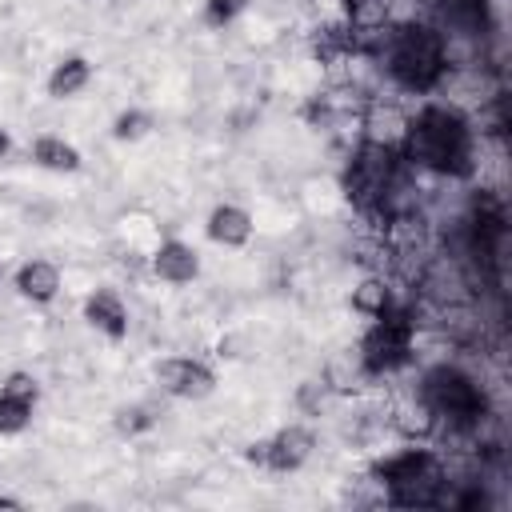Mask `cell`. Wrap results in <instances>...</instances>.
I'll use <instances>...</instances> for the list:
<instances>
[{
	"label": "cell",
	"mask_w": 512,
	"mask_h": 512,
	"mask_svg": "<svg viewBox=\"0 0 512 512\" xmlns=\"http://www.w3.org/2000/svg\"><path fill=\"white\" fill-rule=\"evenodd\" d=\"M208 240L220 244V248H244L252 240V216L240 208V204H216L208 212V224H204Z\"/></svg>",
	"instance_id": "cell-12"
},
{
	"label": "cell",
	"mask_w": 512,
	"mask_h": 512,
	"mask_svg": "<svg viewBox=\"0 0 512 512\" xmlns=\"http://www.w3.org/2000/svg\"><path fill=\"white\" fill-rule=\"evenodd\" d=\"M396 428L404 432V436H416V440H424V436H432L440 424H436V416H432V408L420 400V392L412 396V400H404L400 408H396Z\"/></svg>",
	"instance_id": "cell-17"
},
{
	"label": "cell",
	"mask_w": 512,
	"mask_h": 512,
	"mask_svg": "<svg viewBox=\"0 0 512 512\" xmlns=\"http://www.w3.org/2000/svg\"><path fill=\"white\" fill-rule=\"evenodd\" d=\"M148 128H152V116L144 108H124L112 120V136L116 140H140V136H148Z\"/></svg>",
	"instance_id": "cell-21"
},
{
	"label": "cell",
	"mask_w": 512,
	"mask_h": 512,
	"mask_svg": "<svg viewBox=\"0 0 512 512\" xmlns=\"http://www.w3.org/2000/svg\"><path fill=\"white\" fill-rule=\"evenodd\" d=\"M112 424H116L120 436H140V432H148L156 424V416H152L148 404H120L116 416H112Z\"/></svg>",
	"instance_id": "cell-20"
},
{
	"label": "cell",
	"mask_w": 512,
	"mask_h": 512,
	"mask_svg": "<svg viewBox=\"0 0 512 512\" xmlns=\"http://www.w3.org/2000/svg\"><path fill=\"white\" fill-rule=\"evenodd\" d=\"M404 156L392 148V144H380V140H360L348 168H344V196L368 212V216H384V200H388V188L400 172Z\"/></svg>",
	"instance_id": "cell-5"
},
{
	"label": "cell",
	"mask_w": 512,
	"mask_h": 512,
	"mask_svg": "<svg viewBox=\"0 0 512 512\" xmlns=\"http://www.w3.org/2000/svg\"><path fill=\"white\" fill-rule=\"evenodd\" d=\"M32 160L40 168H48V172H76L80 168L76 144H68L64 136H52V132H44V136L32 140Z\"/></svg>",
	"instance_id": "cell-15"
},
{
	"label": "cell",
	"mask_w": 512,
	"mask_h": 512,
	"mask_svg": "<svg viewBox=\"0 0 512 512\" xmlns=\"http://www.w3.org/2000/svg\"><path fill=\"white\" fill-rule=\"evenodd\" d=\"M152 272L164 280V284H192L200 276V256L192 244L184 240H160L152 248Z\"/></svg>",
	"instance_id": "cell-11"
},
{
	"label": "cell",
	"mask_w": 512,
	"mask_h": 512,
	"mask_svg": "<svg viewBox=\"0 0 512 512\" xmlns=\"http://www.w3.org/2000/svg\"><path fill=\"white\" fill-rule=\"evenodd\" d=\"M40 400V384L28 372H8V380L0 384V436H16L32 424Z\"/></svg>",
	"instance_id": "cell-9"
},
{
	"label": "cell",
	"mask_w": 512,
	"mask_h": 512,
	"mask_svg": "<svg viewBox=\"0 0 512 512\" xmlns=\"http://www.w3.org/2000/svg\"><path fill=\"white\" fill-rule=\"evenodd\" d=\"M372 476L384 484V504L392 508H436L448 484V472L432 448H400L376 460Z\"/></svg>",
	"instance_id": "cell-3"
},
{
	"label": "cell",
	"mask_w": 512,
	"mask_h": 512,
	"mask_svg": "<svg viewBox=\"0 0 512 512\" xmlns=\"http://www.w3.org/2000/svg\"><path fill=\"white\" fill-rule=\"evenodd\" d=\"M396 300H392V288H388V280L384 276H364L356 288H352V312H360V316H368V320H376L384 308H392Z\"/></svg>",
	"instance_id": "cell-16"
},
{
	"label": "cell",
	"mask_w": 512,
	"mask_h": 512,
	"mask_svg": "<svg viewBox=\"0 0 512 512\" xmlns=\"http://www.w3.org/2000/svg\"><path fill=\"white\" fill-rule=\"evenodd\" d=\"M0 508H16V512H20V508H24V500H16V496H0Z\"/></svg>",
	"instance_id": "cell-23"
},
{
	"label": "cell",
	"mask_w": 512,
	"mask_h": 512,
	"mask_svg": "<svg viewBox=\"0 0 512 512\" xmlns=\"http://www.w3.org/2000/svg\"><path fill=\"white\" fill-rule=\"evenodd\" d=\"M8 148H12V140H8V132H4V128H0V160H4V156H8Z\"/></svg>",
	"instance_id": "cell-24"
},
{
	"label": "cell",
	"mask_w": 512,
	"mask_h": 512,
	"mask_svg": "<svg viewBox=\"0 0 512 512\" xmlns=\"http://www.w3.org/2000/svg\"><path fill=\"white\" fill-rule=\"evenodd\" d=\"M420 400L432 408L436 424H448L456 432H472L488 416V396L484 388L456 364H432L420 376Z\"/></svg>",
	"instance_id": "cell-4"
},
{
	"label": "cell",
	"mask_w": 512,
	"mask_h": 512,
	"mask_svg": "<svg viewBox=\"0 0 512 512\" xmlns=\"http://www.w3.org/2000/svg\"><path fill=\"white\" fill-rule=\"evenodd\" d=\"M16 292L32 304H48L60 292V268L52 260H24L16 272Z\"/></svg>",
	"instance_id": "cell-13"
},
{
	"label": "cell",
	"mask_w": 512,
	"mask_h": 512,
	"mask_svg": "<svg viewBox=\"0 0 512 512\" xmlns=\"http://www.w3.org/2000/svg\"><path fill=\"white\" fill-rule=\"evenodd\" d=\"M312 452H316V436L304 424H284L268 440H256L244 448V456L268 472H296L300 464H308Z\"/></svg>",
	"instance_id": "cell-7"
},
{
	"label": "cell",
	"mask_w": 512,
	"mask_h": 512,
	"mask_svg": "<svg viewBox=\"0 0 512 512\" xmlns=\"http://www.w3.org/2000/svg\"><path fill=\"white\" fill-rule=\"evenodd\" d=\"M332 388H328V380L320 376V380H304L300 388H296V408L300 412H308V416H320V412H328V404H332Z\"/></svg>",
	"instance_id": "cell-19"
},
{
	"label": "cell",
	"mask_w": 512,
	"mask_h": 512,
	"mask_svg": "<svg viewBox=\"0 0 512 512\" xmlns=\"http://www.w3.org/2000/svg\"><path fill=\"white\" fill-rule=\"evenodd\" d=\"M248 4H252V0H204L200 20H204L208 28H224V24H232Z\"/></svg>",
	"instance_id": "cell-22"
},
{
	"label": "cell",
	"mask_w": 512,
	"mask_h": 512,
	"mask_svg": "<svg viewBox=\"0 0 512 512\" xmlns=\"http://www.w3.org/2000/svg\"><path fill=\"white\" fill-rule=\"evenodd\" d=\"M412 340H416V316H412V308H404V304L384 308L368 324V332L360 336V348H356V360H360L364 376H384V372H396L400 364H408Z\"/></svg>",
	"instance_id": "cell-6"
},
{
	"label": "cell",
	"mask_w": 512,
	"mask_h": 512,
	"mask_svg": "<svg viewBox=\"0 0 512 512\" xmlns=\"http://www.w3.org/2000/svg\"><path fill=\"white\" fill-rule=\"evenodd\" d=\"M84 320H88V328H96L112 344H120L128 336V308H124L116 288H92L84 300Z\"/></svg>",
	"instance_id": "cell-10"
},
{
	"label": "cell",
	"mask_w": 512,
	"mask_h": 512,
	"mask_svg": "<svg viewBox=\"0 0 512 512\" xmlns=\"http://www.w3.org/2000/svg\"><path fill=\"white\" fill-rule=\"evenodd\" d=\"M372 60L404 88V92H436L448 76V56H444V36L428 20H408V24H384L380 44Z\"/></svg>",
	"instance_id": "cell-2"
},
{
	"label": "cell",
	"mask_w": 512,
	"mask_h": 512,
	"mask_svg": "<svg viewBox=\"0 0 512 512\" xmlns=\"http://www.w3.org/2000/svg\"><path fill=\"white\" fill-rule=\"evenodd\" d=\"M0 276H4V264H0Z\"/></svg>",
	"instance_id": "cell-25"
},
{
	"label": "cell",
	"mask_w": 512,
	"mask_h": 512,
	"mask_svg": "<svg viewBox=\"0 0 512 512\" xmlns=\"http://www.w3.org/2000/svg\"><path fill=\"white\" fill-rule=\"evenodd\" d=\"M156 384L176 400H204L216 388V376L208 364H200L192 356H168L156 364Z\"/></svg>",
	"instance_id": "cell-8"
},
{
	"label": "cell",
	"mask_w": 512,
	"mask_h": 512,
	"mask_svg": "<svg viewBox=\"0 0 512 512\" xmlns=\"http://www.w3.org/2000/svg\"><path fill=\"white\" fill-rule=\"evenodd\" d=\"M396 152L408 160V168H424L440 176H468L476 168L472 128L448 104H424L416 116H408Z\"/></svg>",
	"instance_id": "cell-1"
},
{
	"label": "cell",
	"mask_w": 512,
	"mask_h": 512,
	"mask_svg": "<svg viewBox=\"0 0 512 512\" xmlns=\"http://www.w3.org/2000/svg\"><path fill=\"white\" fill-rule=\"evenodd\" d=\"M324 380H328V388H332V392H356V388H360V380H364V368H360V360H356V356H336V360L328 364Z\"/></svg>",
	"instance_id": "cell-18"
},
{
	"label": "cell",
	"mask_w": 512,
	"mask_h": 512,
	"mask_svg": "<svg viewBox=\"0 0 512 512\" xmlns=\"http://www.w3.org/2000/svg\"><path fill=\"white\" fill-rule=\"evenodd\" d=\"M92 80V64L84 56H64L52 72H48V96L52 100H68L76 92H84Z\"/></svg>",
	"instance_id": "cell-14"
}]
</instances>
